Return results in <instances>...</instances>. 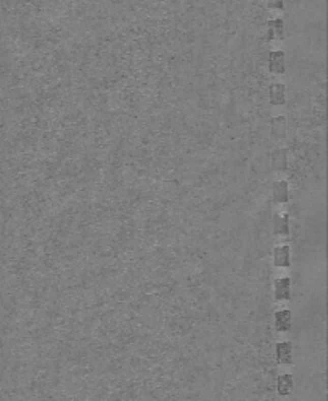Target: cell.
Listing matches in <instances>:
<instances>
[{
	"label": "cell",
	"mask_w": 328,
	"mask_h": 401,
	"mask_svg": "<svg viewBox=\"0 0 328 401\" xmlns=\"http://www.w3.org/2000/svg\"><path fill=\"white\" fill-rule=\"evenodd\" d=\"M269 69L273 74H283L286 71L284 64V52L281 50H273L269 55Z\"/></svg>",
	"instance_id": "cell-1"
},
{
	"label": "cell",
	"mask_w": 328,
	"mask_h": 401,
	"mask_svg": "<svg viewBox=\"0 0 328 401\" xmlns=\"http://www.w3.org/2000/svg\"><path fill=\"white\" fill-rule=\"evenodd\" d=\"M277 360L283 365H290L292 363V345L289 342L277 343Z\"/></svg>",
	"instance_id": "cell-2"
},
{
	"label": "cell",
	"mask_w": 328,
	"mask_h": 401,
	"mask_svg": "<svg viewBox=\"0 0 328 401\" xmlns=\"http://www.w3.org/2000/svg\"><path fill=\"white\" fill-rule=\"evenodd\" d=\"M290 279L283 278L275 281V299L277 301H289L290 299Z\"/></svg>",
	"instance_id": "cell-3"
},
{
	"label": "cell",
	"mask_w": 328,
	"mask_h": 401,
	"mask_svg": "<svg viewBox=\"0 0 328 401\" xmlns=\"http://www.w3.org/2000/svg\"><path fill=\"white\" fill-rule=\"evenodd\" d=\"M273 201L280 204H284L289 201V184L286 180L273 184Z\"/></svg>",
	"instance_id": "cell-4"
},
{
	"label": "cell",
	"mask_w": 328,
	"mask_h": 401,
	"mask_svg": "<svg viewBox=\"0 0 328 401\" xmlns=\"http://www.w3.org/2000/svg\"><path fill=\"white\" fill-rule=\"evenodd\" d=\"M284 22L283 19H273L267 24V40H283Z\"/></svg>",
	"instance_id": "cell-5"
},
{
	"label": "cell",
	"mask_w": 328,
	"mask_h": 401,
	"mask_svg": "<svg viewBox=\"0 0 328 401\" xmlns=\"http://www.w3.org/2000/svg\"><path fill=\"white\" fill-rule=\"evenodd\" d=\"M273 260H275L277 266L286 268L290 265V251L289 246H278L273 251Z\"/></svg>",
	"instance_id": "cell-6"
},
{
	"label": "cell",
	"mask_w": 328,
	"mask_h": 401,
	"mask_svg": "<svg viewBox=\"0 0 328 401\" xmlns=\"http://www.w3.org/2000/svg\"><path fill=\"white\" fill-rule=\"evenodd\" d=\"M273 233L275 235H289V212L283 216L275 215L273 218Z\"/></svg>",
	"instance_id": "cell-7"
},
{
	"label": "cell",
	"mask_w": 328,
	"mask_h": 401,
	"mask_svg": "<svg viewBox=\"0 0 328 401\" xmlns=\"http://www.w3.org/2000/svg\"><path fill=\"white\" fill-rule=\"evenodd\" d=\"M290 323H292V315L289 311H280L275 314V326L277 331L287 332L290 329Z\"/></svg>",
	"instance_id": "cell-8"
},
{
	"label": "cell",
	"mask_w": 328,
	"mask_h": 401,
	"mask_svg": "<svg viewBox=\"0 0 328 401\" xmlns=\"http://www.w3.org/2000/svg\"><path fill=\"white\" fill-rule=\"evenodd\" d=\"M286 86L281 85V83H277V85H272L270 86V104L272 105H284L286 102Z\"/></svg>",
	"instance_id": "cell-9"
},
{
	"label": "cell",
	"mask_w": 328,
	"mask_h": 401,
	"mask_svg": "<svg viewBox=\"0 0 328 401\" xmlns=\"http://www.w3.org/2000/svg\"><path fill=\"white\" fill-rule=\"evenodd\" d=\"M272 138L273 140H281L286 135V118L278 116L272 119Z\"/></svg>",
	"instance_id": "cell-10"
},
{
	"label": "cell",
	"mask_w": 328,
	"mask_h": 401,
	"mask_svg": "<svg viewBox=\"0 0 328 401\" xmlns=\"http://www.w3.org/2000/svg\"><path fill=\"white\" fill-rule=\"evenodd\" d=\"M272 166L275 171H284L287 168V151L280 149L272 155Z\"/></svg>",
	"instance_id": "cell-11"
},
{
	"label": "cell",
	"mask_w": 328,
	"mask_h": 401,
	"mask_svg": "<svg viewBox=\"0 0 328 401\" xmlns=\"http://www.w3.org/2000/svg\"><path fill=\"white\" fill-rule=\"evenodd\" d=\"M278 384V393L281 396H286L290 393L292 390V386H294V379H292V375H281L277 381Z\"/></svg>",
	"instance_id": "cell-12"
},
{
	"label": "cell",
	"mask_w": 328,
	"mask_h": 401,
	"mask_svg": "<svg viewBox=\"0 0 328 401\" xmlns=\"http://www.w3.org/2000/svg\"><path fill=\"white\" fill-rule=\"evenodd\" d=\"M283 2H284V0H267V5H269L270 8L281 10V8H283Z\"/></svg>",
	"instance_id": "cell-13"
}]
</instances>
